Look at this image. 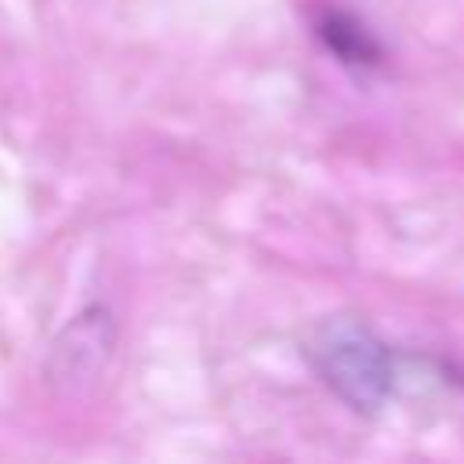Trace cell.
Listing matches in <instances>:
<instances>
[{"mask_svg": "<svg viewBox=\"0 0 464 464\" xmlns=\"http://www.w3.org/2000/svg\"><path fill=\"white\" fill-rule=\"evenodd\" d=\"M304 359L315 377L355 413H381L395 392V359L362 315H326L304 337Z\"/></svg>", "mask_w": 464, "mask_h": 464, "instance_id": "1", "label": "cell"}, {"mask_svg": "<svg viewBox=\"0 0 464 464\" xmlns=\"http://www.w3.org/2000/svg\"><path fill=\"white\" fill-rule=\"evenodd\" d=\"M112 348H116L112 312L105 304H87L51 341V352L44 359V381L58 395H83L105 373Z\"/></svg>", "mask_w": 464, "mask_h": 464, "instance_id": "2", "label": "cell"}, {"mask_svg": "<svg viewBox=\"0 0 464 464\" xmlns=\"http://www.w3.org/2000/svg\"><path fill=\"white\" fill-rule=\"evenodd\" d=\"M312 29L319 36V44L348 69H381L384 65V47L381 40L370 33L366 22H359L352 11L344 7H319L312 14Z\"/></svg>", "mask_w": 464, "mask_h": 464, "instance_id": "3", "label": "cell"}]
</instances>
